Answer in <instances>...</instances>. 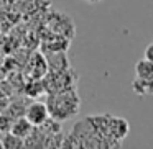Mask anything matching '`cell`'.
<instances>
[{
	"instance_id": "1",
	"label": "cell",
	"mask_w": 153,
	"mask_h": 149,
	"mask_svg": "<svg viewBox=\"0 0 153 149\" xmlns=\"http://www.w3.org/2000/svg\"><path fill=\"white\" fill-rule=\"evenodd\" d=\"M46 105L48 110H50V116L61 123V121H68L74 115L79 113L81 98L77 95L76 89L61 90V92L48 93Z\"/></svg>"
},
{
	"instance_id": "2",
	"label": "cell",
	"mask_w": 153,
	"mask_h": 149,
	"mask_svg": "<svg viewBox=\"0 0 153 149\" xmlns=\"http://www.w3.org/2000/svg\"><path fill=\"white\" fill-rule=\"evenodd\" d=\"M76 74L71 67L68 69H61V70H51L50 74H46L45 77V90L46 93H54V92H61V90H69V89H76Z\"/></svg>"
},
{
	"instance_id": "3",
	"label": "cell",
	"mask_w": 153,
	"mask_h": 149,
	"mask_svg": "<svg viewBox=\"0 0 153 149\" xmlns=\"http://www.w3.org/2000/svg\"><path fill=\"white\" fill-rule=\"evenodd\" d=\"M25 118L31 123L33 126H41L51 118L50 116V110L48 105L43 102H33L27 106V112H25Z\"/></svg>"
},
{
	"instance_id": "4",
	"label": "cell",
	"mask_w": 153,
	"mask_h": 149,
	"mask_svg": "<svg viewBox=\"0 0 153 149\" xmlns=\"http://www.w3.org/2000/svg\"><path fill=\"white\" fill-rule=\"evenodd\" d=\"M128 121L125 118H119V116H112V139L120 144L123 138L128 134Z\"/></svg>"
},
{
	"instance_id": "5",
	"label": "cell",
	"mask_w": 153,
	"mask_h": 149,
	"mask_svg": "<svg viewBox=\"0 0 153 149\" xmlns=\"http://www.w3.org/2000/svg\"><path fill=\"white\" fill-rule=\"evenodd\" d=\"M132 89L138 97H153V79L135 77V80L132 84Z\"/></svg>"
},
{
	"instance_id": "6",
	"label": "cell",
	"mask_w": 153,
	"mask_h": 149,
	"mask_svg": "<svg viewBox=\"0 0 153 149\" xmlns=\"http://www.w3.org/2000/svg\"><path fill=\"white\" fill-rule=\"evenodd\" d=\"M33 128L35 126L31 125L30 121H28L27 118H18L17 121L12 125V128H10V133H13V134H17L18 138H22V139H27L28 136L31 134V131H33Z\"/></svg>"
},
{
	"instance_id": "7",
	"label": "cell",
	"mask_w": 153,
	"mask_h": 149,
	"mask_svg": "<svg viewBox=\"0 0 153 149\" xmlns=\"http://www.w3.org/2000/svg\"><path fill=\"white\" fill-rule=\"evenodd\" d=\"M135 76L140 79H153V62L146 57L135 62Z\"/></svg>"
},
{
	"instance_id": "8",
	"label": "cell",
	"mask_w": 153,
	"mask_h": 149,
	"mask_svg": "<svg viewBox=\"0 0 153 149\" xmlns=\"http://www.w3.org/2000/svg\"><path fill=\"white\" fill-rule=\"evenodd\" d=\"M2 146H4V148H23L25 139H22V138H18L17 134L10 133V134H5V138L2 139Z\"/></svg>"
},
{
	"instance_id": "9",
	"label": "cell",
	"mask_w": 153,
	"mask_h": 149,
	"mask_svg": "<svg viewBox=\"0 0 153 149\" xmlns=\"http://www.w3.org/2000/svg\"><path fill=\"white\" fill-rule=\"evenodd\" d=\"M145 57H146V59H150V61L153 62V41L145 48Z\"/></svg>"
}]
</instances>
